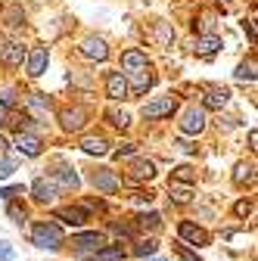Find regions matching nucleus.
<instances>
[{
    "instance_id": "nucleus-25",
    "label": "nucleus",
    "mask_w": 258,
    "mask_h": 261,
    "mask_svg": "<svg viewBox=\"0 0 258 261\" xmlns=\"http://www.w3.org/2000/svg\"><path fill=\"white\" fill-rule=\"evenodd\" d=\"M252 180H255V165L240 162V165L234 168V184H252Z\"/></svg>"
},
{
    "instance_id": "nucleus-33",
    "label": "nucleus",
    "mask_w": 258,
    "mask_h": 261,
    "mask_svg": "<svg viewBox=\"0 0 258 261\" xmlns=\"http://www.w3.org/2000/svg\"><path fill=\"white\" fill-rule=\"evenodd\" d=\"M13 171H16V159H0V180L13 177Z\"/></svg>"
},
{
    "instance_id": "nucleus-30",
    "label": "nucleus",
    "mask_w": 258,
    "mask_h": 261,
    "mask_svg": "<svg viewBox=\"0 0 258 261\" xmlns=\"http://www.w3.org/2000/svg\"><path fill=\"white\" fill-rule=\"evenodd\" d=\"M193 180H196V171H193L190 165H180V168H174V184H193Z\"/></svg>"
},
{
    "instance_id": "nucleus-7",
    "label": "nucleus",
    "mask_w": 258,
    "mask_h": 261,
    "mask_svg": "<svg viewBox=\"0 0 258 261\" xmlns=\"http://www.w3.org/2000/svg\"><path fill=\"white\" fill-rule=\"evenodd\" d=\"M103 243H106V237H103V233H96V230L72 237V246H75L78 252H100V249H103Z\"/></svg>"
},
{
    "instance_id": "nucleus-2",
    "label": "nucleus",
    "mask_w": 258,
    "mask_h": 261,
    "mask_svg": "<svg viewBox=\"0 0 258 261\" xmlns=\"http://www.w3.org/2000/svg\"><path fill=\"white\" fill-rule=\"evenodd\" d=\"M87 118H90V112H87L84 106H72V109H62V112H59V124H62V130H69V134L84 130Z\"/></svg>"
},
{
    "instance_id": "nucleus-5",
    "label": "nucleus",
    "mask_w": 258,
    "mask_h": 261,
    "mask_svg": "<svg viewBox=\"0 0 258 261\" xmlns=\"http://www.w3.org/2000/svg\"><path fill=\"white\" fill-rule=\"evenodd\" d=\"M16 149L22 152V155H28V159H35V155H41V149H44V143H41V137L38 134H28V130H16Z\"/></svg>"
},
{
    "instance_id": "nucleus-29",
    "label": "nucleus",
    "mask_w": 258,
    "mask_h": 261,
    "mask_svg": "<svg viewBox=\"0 0 258 261\" xmlns=\"http://www.w3.org/2000/svg\"><path fill=\"white\" fill-rule=\"evenodd\" d=\"M137 227H140V230H159V227H162V218H159L156 212L140 215V218H137Z\"/></svg>"
},
{
    "instance_id": "nucleus-3",
    "label": "nucleus",
    "mask_w": 258,
    "mask_h": 261,
    "mask_svg": "<svg viewBox=\"0 0 258 261\" xmlns=\"http://www.w3.org/2000/svg\"><path fill=\"white\" fill-rule=\"evenodd\" d=\"M174 109H177V100H174V96H159V100H152V103L143 106V118H146V121H156V118L171 115Z\"/></svg>"
},
{
    "instance_id": "nucleus-13",
    "label": "nucleus",
    "mask_w": 258,
    "mask_h": 261,
    "mask_svg": "<svg viewBox=\"0 0 258 261\" xmlns=\"http://www.w3.org/2000/svg\"><path fill=\"white\" fill-rule=\"evenodd\" d=\"M106 93H109V100H124L127 96V78L121 72H112L106 78Z\"/></svg>"
},
{
    "instance_id": "nucleus-27",
    "label": "nucleus",
    "mask_w": 258,
    "mask_h": 261,
    "mask_svg": "<svg viewBox=\"0 0 258 261\" xmlns=\"http://www.w3.org/2000/svg\"><path fill=\"white\" fill-rule=\"evenodd\" d=\"M121 258H124L121 246H103L100 252H96V258H93V261H121Z\"/></svg>"
},
{
    "instance_id": "nucleus-1",
    "label": "nucleus",
    "mask_w": 258,
    "mask_h": 261,
    "mask_svg": "<svg viewBox=\"0 0 258 261\" xmlns=\"http://www.w3.org/2000/svg\"><path fill=\"white\" fill-rule=\"evenodd\" d=\"M31 240H35L38 249H59L62 246V230L50 221H41V224H35V230H31Z\"/></svg>"
},
{
    "instance_id": "nucleus-42",
    "label": "nucleus",
    "mask_w": 258,
    "mask_h": 261,
    "mask_svg": "<svg viewBox=\"0 0 258 261\" xmlns=\"http://www.w3.org/2000/svg\"><path fill=\"white\" fill-rule=\"evenodd\" d=\"M134 202H137V205H149V202H152V196H149V193H137V196H134Z\"/></svg>"
},
{
    "instance_id": "nucleus-14",
    "label": "nucleus",
    "mask_w": 258,
    "mask_h": 261,
    "mask_svg": "<svg viewBox=\"0 0 258 261\" xmlns=\"http://www.w3.org/2000/svg\"><path fill=\"white\" fill-rule=\"evenodd\" d=\"M146 53H140V50H124L121 53V69L131 75V72H140V69H146Z\"/></svg>"
},
{
    "instance_id": "nucleus-44",
    "label": "nucleus",
    "mask_w": 258,
    "mask_h": 261,
    "mask_svg": "<svg viewBox=\"0 0 258 261\" xmlns=\"http://www.w3.org/2000/svg\"><path fill=\"white\" fill-rule=\"evenodd\" d=\"M22 19H25V16H19V10L10 13V25H22Z\"/></svg>"
},
{
    "instance_id": "nucleus-24",
    "label": "nucleus",
    "mask_w": 258,
    "mask_h": 261,
    "mask_svg": "<svg viewBox=\"0 0 258 261\" xmlns=\"http://www.w3.org/2000/svg\"><path fill=\"white\" fill-rule=\"evenodd\" d=\"M28 109L35 112V115H41V118H47V115H50V103L44 100L41 93H31V96H28Z\"/></svg>"
},
{
    "instance_id": "nucleus-49",
    "label": "nucleus",
    "mask_w": 258,
    "mask_h": 261,
    "mask_svg": "<svg viewBox=\"0 0 258 261\" xmlns=\"http://www.w3.org/2000/svg\"><path fill=\"white\" fill-rule=\"evenodd\" d=\"M0 7H4V0H0Z\"/></svg>"
},
{
    "instance_id": "nucleus-28",
    "label": "nucleus",
    "mask_w": 258,
    "mask_h": 261,
    "mask_svg": "<svg viewBox=\"0 0 258 261\" xmlns=\"http://www.w3.org/2000/svg\"><path fill=\"white\" fill-rule=\"evenodd\" d=\"M171 199H174L177 205H187V202L193 199V190H190V187H180V184L171 180Z\"/></svg>"
},
{
    "instance_id": "nucleus-37",
    "label": "nucleus",
    "mask_w": 258,
    "mask_h": 261,
    "mask_svg": "<svg viewBox=\"0 0 258 261\" xmlns=\"http://www.w3.org/2000/svg\"><path fill=\"white\" fill-rule=\"evenodd\" d=\"M134 152H137V149H134L131 143H124V146H118V149H115V159H127V155H134Z\"/></svg>"
},
{
    "instance_id": "nucleus-15",
    "label": "nucleus",
    "mask_w": 258,
    "mask_h": 261,
    "mask_svg": "<svg viewBox=\"0 0 258 261\" xmlns=\"http://www.w3.org/2000/svg\"><path fill=\"white\" fill-rule=\"evenodd\" d=\"M56 218H59V221H66L69 227H81V224L87 221V208H81V205H69V208H56Z\"/></svg>"
},
{
    "instance_id": "nucleus-21",
    "label": "nucleus",
    "mask_w": 258,
    "mask_h": 261,
    "mask_svg": "<svg viewBox=\"0 0 258 261\" xmlns=\"http://www.w3.org/2000/svg\"><path fill=\"white\" fill-rule=\"evenodd\" d=\"M22 59H25V47H22L19 41H10V44L4 47V62L16 69V65H22Z\"/></svg>"
},
{
    "instance_id": "nucleus-36",
    "label": "nucleus",
    "mask_w": 258,
    "mask_h": 261,
    "mask_svg": "<svg viewBox=\"0 0 258 261\" xmlns=\"http://www.w3.org/2000/svg\"><path fill=\"white\" fill-rule=\"evenodd\" d=\"M0 106L13 109V106H16V93H13V90H0Z\"/></svg>"
},
{
    "instance_id": "nucleus-11",
    "label": "nucleus",
    "mask_w": 258,
    "mask_h": 261,
    "mask_svg": "<svg viewBox=\"0 0 258 261\" xmlns=\"http://www.w3.org/2000/svg\"><path fill=\"white\" fill-rule=\"evenodd\" d=\"M227 100H230V90L227 87H205V96H202L205 109H224Z\"/></svg>"
},
{
    "instance_id": "nucleus-47",
    "label": "nucleus",
    "mask_w": 258,
    "mask_h": 261,
    "mask_svg": "<svg viewBox=\"0 0 258 261\" xmlns=\"http://www.w3.org/2000/svg\"><path fill=\"white\" fill-rule=\"evenodd\" d=\"M4 118H7V115H4V109H0V124H4Z\"/></svg>"
},
{
    "instance_id": "nucleus-34",
    "label": "nucleus",
    "mask_w": 258,
    "mask_h": 261,
    "mask_svg": "<svg viewBox=\"0 0 258 261\" xmlns=\"http://www.w3.org/2000/svg\"><path fill=\"white\" fill-rule=\"evenodd\" d=\"M13 258H16V249L7 240H0V261H13Z\"/></svg>"
},
{
    "instance_id": "nucleus-40",
    "label": "nucleus",
    "mask_w": 258,
    "mask_h": 261,
    "mask_svg": "<svg viewBox=\"0 0 258 261\" xmlns=\"http://www.w3.org/2000/svg\"><path fill=\"white\" fill-rule=\"evenodd\" d=\"M112 230H115L118 237H131V233H134V227H127V224H115Z\"/></svg>"
},
{
    "instance_id": "nucleus-4",
    "label": "nucleus",
    "mask_w": 258,
    "mask_h": 261,
    "mask_svg": "<svg viewBox=\"0 0 258 261\" xmlns=\"http://www.w3.org/2000/svg\"><path fill=\"white\" fill-rule=\"evenodd\" d=\"M180 130L184 134H202L205 130V109H196V106H190L187 112H184V118H180Z\"/></svg>"
},
{
    "instance_id": "nucleus-35",
    "label": "nucleus",
    "mask_w": 258,
    "mask_h": 261,
    "mask_svg": "<svg viewBox=\"0 0 258 261\" xmlns=\"http://www.w3.org/2000/svg\"><path fill=\"white\" fill-rule=\"evenodd\" d=\"M7 215L16 221V224H25V208H19L16 202H10V208H7Z\"/></svg>"
},
{
    "instance_id": "nucleus-6",
    "label": "nucleus",
    "mask_w": 258,
    "mask_h": 261,
    "mask_svg": "<svg viewBox=\"0 0 258 261\" xmlns=\"http://www.w3.org/2000/svg\"><path fill=\"white\" fill-rule=\"evenodd\" d=\"M78 53H81L84 59H93V62H103V59L109 56V47H106V41H103V38H87V41H81Z\"/></svg>"
},
{
    "instance_id": "nucleus-48",
    "label": "nucleus",
    "mask_w": 258,
    "mask_h": 261,
    "mask_svg": "<svg viewBox=\"0 0 258 261\" xmlns=\"http://www.w3.org/2000/svg\"><path fill=\"white\" fill-rule=\"evenodd\" d=\"M221 4H230V0H221Z\"/></svg>"
},
{
    "instance_id": "nucleus-8",
    "label": "nucleus",
    "mask_w": 258,
    "mask_h": 261,
    "mask_svg": "<svg viewBox=\"0 0 258 261\" xmlns=\"http://www.w3.org/2000/svg\"><path fill=\"white\" fill-rule=\"evenodd\" d=\"M28 65H25V72L31 75V78H38V75H44V69H47V59H50V53H47V47H35L28 56Z\"/></svg>"
},
{
    "instance_id": "nucleus-19",
    "label": "nucleus",
    "mask_w": 258,
    "mask_h": 261,
    "mask_svg": "<svg viewBox=\"0 0 258 261\" xmlns=\"http://www.w3.org/2000/svg\"><path fill=\"white\" fill-rule=\"evenodd\" d=\"M218 50H221V38H218V35H202L199 44H196V53H199L202 59H212Z\"/></svg>"
},
{
    "instance_id": "nucleus-41",
    "label": "nucleus",
    "mask_w": 258,
    "mask_h": 261,
    "mask_svg": "<svg viewBox=\"0 0 258 261\" xmlns=\"http://www.w3.org/2000/svg\"><path fill=\"white\" fill-rule=\"evenodd\" d=\"M234 212H237L240 218H246V215L252 212V202H237V208H234Z\"/></svg>"
},
{
    "instance_id": "nucleus-12",
    "label": "nucleus",
    "mask_w": 258,
    "mask_h": 261,
    "mask_svg": "<svg viewBox=\"0 0 258 261\" xmlns=\"http://www.w3.org/2000/svg\"><path fill=\"white\" fill-rule=\"evenodd\" d=\"M152 72L149 69H140V72H131V84H127V93H134V96H140V93H146L149 87H152Z\"/></svg>"
},
{
    "instance_id": "nucleus-20",
    "label": "nucleus",
    "mask_w": 258,
    "mask_h": 261,
    "mask_svg": "<svg viewBox=\"0 0 258 261\" xmlns=\"http://www.w3.org/2000/svg\"><path fill=\"white\" fill-rule=\"evenodd\" d=\"M149 38H152L159 47H168V44L174 41V28H171L168 22H156V28L149 31Z\"/></svg>"
},
{
    "instance_id": "nucleus-39",
    "label": "nucleus",
    "mask_w": 258,
    "mask_h": 261,
    "mask_svg": "<svg viewBox=\"0 0 258 261\" xmlns=\"http://www.w3.org/2000/svg\"><path fill=\"white\" fill-rule=\"evenodd\" d=\"M19 193H22V187H7L4 193H0V196H4V199H10V202H13V199H16Z\"/></svg>"
},
{
    "instance_id": "nucleus-9",
    "label": "nucleus",
    "mask_w": 258,
    "mask_h": 261,
    "mask_svg": "<svg viewBox=\"0 0 258 261\" xmlns=\"http://www.w3.org/2000/svg\"><path fill=\"white\" fill-rule=\"evenodd\" d=\"M177 233H180V240H187V243H193V246H209V233L202 230V227H196L193 221H180Z\"/></svg>"
},
{
    "instance_id": "nucleus-23",
    "label": "nucleus",
    "mask_w": 258,
    "mask_h": 261,
    "mask_svg": "<svg viewBox=\"0 0 258 261\" xmlns=\"http://www.w3.org/2000/svg\"><path fill=\"white\" fill-rule=\"evenodd\" d=\"M81 149H84L87 155H106V152H109V143H106L103 137H84V140H81Z\"/></svg>"
},
{
    "instance_id": "nucleus-16",
    "label": "nucleus",
    "mask_w": 258,
    "mask_h": 261,
    "mask_svg": "<svg viewBox=\"0 0 258 261\" xmlns=\"http://www.w3.org/2000/svg\"><path fill=\"white\" fill-rule=\"evenodd\" d=\"M53 184H56V187H66V190H78V187H81V177H78L69 165H62V168L53 174Z\"/></svg>"
},
{
    "instance_id": "nucleus-43",
    "label": "nucleus",
    "mask_w": 258,
    "mask_h": 261,
    "mask_svg": "<svg viewBox=\"0 0 258 261\" xmlns=\"http://www.w3.org/2000/svg\"><path fill=\"white\" fill-rule=\"evenodd\" d=\"M246 31H249V38H252V41L258 38V31H255V19H249V22H246Z\"/></svg>"
},
{
    "instance_id": "nucleus-26",
    "label": "nucleus",
    "mask_w": 258,
    "mask_h": 261,
    "mask_svg": "<svg viewBox=\"0 0 258 261\" xmlns=\"http://www.w3.org/2000/svg\"><path fill=\"white\" fill-rule=\"evenodd\" d=\"M106 118H109V124H112V127H118V130H124L127 124H131V115H127L124 109H109V112H106Z\"/></svg>"
},
{
    "instance_id": "nucleus-46",
    "label": "nucleus",
    "mask_w": 258,
    "mask_h": 261,
    "mask_svg": "<svg viewBox=\"0 0 258 261\" xmlns=\"http://www.w3.org/2000/svg\"><path fill=\"white\" fill-rule=\"evenodd\" d=\"M0 149H7V140H4V137H0Z\"/></svg>"
},
{
    "instance_id": "nucleus-17",
    "label": "nucleus",
    "mask_w": 258,
    "mask_h": 261,
    "mask_svg": "<svg viewBox=\"0 0 258 261\" xmlns=\"http://www.w3.org/2000/svg\"><path fill=\"white\" fill-rule=\"evenodd\" d=\"M152 174H156V165H152V162H149V159H137L134 165H131V174H127V177L137 184V180H149Z\"/></svg>"
},
{
    "instance_id": "nucleus-10",
    "label": "nucleus",
    "mask_w": 258,
    "mask_h": 261,
    "mask_svg": "<svg viewBox=\"0 0 258 261\" xmlns=\"http://www.w3.org/2000/svg\"><path fill=\"white\" fill-rule=\"evenodd\" d=\"M31 193H35L38 202H53L56 196H59V187L53 180H47V177H38L35 184H31Z\"/></svg>"
},
{
    "instance_id": "nucleus-18",
    "label": "nucleus",
    "mask_w": 258,
    "mask_h": 261,
    "mask_svg": "<svg viewBox=\"0 0 258 261\" xmlns=\"http://www.w3.org/2000/svg\"><path fill=\"white\" fill-rule=\"evenodd\" d=\"M93 187L100 190V193H115L118 190V180H115V174L112 171H93Z\"/></svg>"
},
{
    "instance_id": "nucleus-22",
    "label": "nucleus",
    "mask_w": 258,
    "mask_h": 261,
    "mask_svg": "<svg viewBox=\"0 0 258 261\" xmlns=\"http://www.w3.org/2000/svg\"><path fill=\"white\" fill-rule=\"evenodd\" d=\"M255 69H258V65H255V59H246V62H240V69L234 72V78L240 81V84H255Z\"/></svg>"
},
{
    "instance_id": "nucleus-32",
    "label": "nucleus",
    "mask_w": 258,
    "mask_h": 261,
    "mask_svg": "<svg viewBox=\"0 0 258 261\" xmlns=\"http://www.w3.org/2000/svg\"><path fill=\"white\" fill-rule=\"evenodd\" d=\"M196 25H199V31H205V35H215V16L212 13H202Z\"/></svg>"
},
{
    "instance_id": "nucleus-45",
    "label": "nucleus",
    "mask_w": 258,
    "mask_h": 261,
    "mask_svg": "<svg viewBox=\"0 0 258 261\" xmlns=\"http://www.w3.org/2000/svg\"><path fill=\"white\" fill-rule=\"evenodd\" d=\"M255 143H258V134H255V130H249V146H252V149H258Z\"/></svg>"
},
{
    "instance_id": "nucleus-38",
    "label": "nucleus",
    "mask_w": 258,
    "mask_h": 261,
    "mask_svg": "<svg viewBox=\"0 0 258 261\" xmlns=\"http://www.w3.org/2000/svg\"><path fill=\"white\" fill-rule=\"evenodd\" d=\"M177 255H180V258H184V261H202V258H199V255H193V252H190V249H187V246H177Z\"/></svg>"
},
{
    "instance_id": "nucleus-31",
    "label": "nucleus",
    "mask_w": 258,
    "mask_h": 261,
    "mask_svg": "<svg viewBox=\"0 0 258 261\" xmlns=\"http://www.w3.org/2000/svg\"><path fill=\"white\" fill-rule=\"evenodd\" d=\"M156 249H159V246H156V240H146V243H137L131 252H134L137 258H146V255H156Z\"/></svg>"
}]
</instances>
